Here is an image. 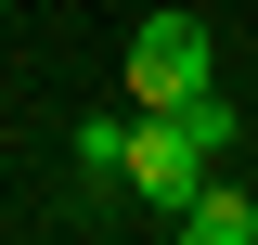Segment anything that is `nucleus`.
I'll return each instance as SVG.
<instances>
[{"label":"nucleus","instance_id":"obj_6","mask_svg":"<svg viewBox=\"0 0 258 245\" xmlns=\"http://www.w3.org/2000/svg\"><path fill=\"white\" fill-rule=\"evenodd\" d=\"M0 13H13V0H0Z\"/></svg>","mask_w":258,"mask_h":245},{"label":"nucleus","instance_id":"obj_3","mask_svg":"<svg viewBox=\"0 0 258 245\" xmlns=\"http://www.w3.org/2000/svg\"><path fill=\"white\" fill-rule=\"evenodd\" d=\"M168 232H181V245H258V194L232 181V168H207V181H194V207L168 219Z\"/></svg>","mask_w":258,"mask_h":245},{"label":"nucleus","instance_id":"obj_4","mask_svg":"<svg viewBox=\"0 0 258 245\" xmlns=\"http://www.w3.org/2000/svg\"><path fill=\"white\" fill-rule=\"evenodd\" d=\"M168 129H181V142L207 155V168H232V142H245V116H232V103H220V78H207V91H194V103H168Z\"/></svg>","mask_w":258,"mask_h":245},{"label":"nucleus","instance_id":"obj_1","mask_svg":"<svg viewBox=\"0 0 258 245\" xmlns=\"http://www.w3.org/2000/svg\"><path fill=\"white\" fill-rule=\"evenodd\" d=\"M207 78H220V39H207V13L155 0V13L129 26V103H142V116H168V103H194Z\"/></svg>","mask_w":258,"mask_h":245},{"label":"nucleus","instance_id":"obj_5","mask_svg":"<svg viewBox=\"0 0 258 245\" xmlns=\"http://www.w3.org/2000/svg\"><path fill=\"white\" fill-rule=\"evenodd\" d=\"M64 168H78L91 194H116V181H129V116H78V142H64Z\"/></svg>","mask_w":258,"mask_h":245},{"label":"nucleus","instance_id":"obj_2","mask_svg":"<svg viewBox=\"0 0 258 245\" xmlns=\"http://www.w3.org/2000/svg\"><path fill=\"white\" fill-rule=\"evenodd\" d=\"M194 181H207V155H194L168 116H142V103H129V194H142L155 219H181V207H194Z\"/></svg>","mask_w":258,"mask_h":245}]
</instances>
